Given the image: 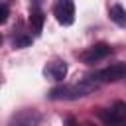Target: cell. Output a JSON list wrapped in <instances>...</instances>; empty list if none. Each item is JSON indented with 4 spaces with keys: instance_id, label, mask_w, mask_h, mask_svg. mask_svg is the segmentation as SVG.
I'll return each instance as SVG.
<instances>
[{
    "instance_id": "5",
    "label": "cell",
    "mask_w": 126,
    "mask_h": 126,
    "mask_svg": "<svg viewBox=\"0 0 126 126\" xmlns=\"http://www.w3.org/2000/svg\"><path fill=\"white\" fill-rule=\"evenodd\" d=\"M41 114L35 108H22L20 112L12 114L8 120V126H39Z\"/></svg>"
},
{
    "instance_id": "7",
    "label": "cell",
    "mask_w": 126,
    "mask_h": 126,
    "mask_svg": "<svg viewBox=\"0 0 126 126\" xmlns=\"http://www.w3.org/2000/svg\"><path fill=\"white\" fill-rule=\"evenodd\" d=\"M43 77L49 79V81H63V79L67 77V63L61 61V59L49 61V63L43 67Z\"/></svg>"
},
{
    "instance_id": "15",
    "label": "cell",
    "mask_w": 126,
    "mask_h": 126,
    "mask_svg": "<svg viewBox=\"0 0 126 126\" xmlns=\"http://www.w3.org/2000/svg\"><path fill=\"white\" fill-rule=\"evenodd\" d=\"M0 81H2V77H0Z\"/></svg>"
},
{
    "instance_id": "8",
    "label": "cell",
    "mask_w": 126,
    "mask_h": 126,
    "mask_svg": "<svg viewBox=\"0 0 126 126\" xmlns=\"http://www.w3.org/2000/svg\"><path fill=\"white\" fill-rule=\"evenodd\" d=\"M43 24H45V14H43V10H41V8H35V6H32V10H30V26H32V30H33V33H35V35H39V33H41Z\"/></svg>"
},
{
    "instance_id": "4",
    "label": "cell",
    "mask_w": 126,
    "mask_h": 126,
    "mask_svg": "<svg viewBox=\"0 0 126 126\" xmlns=\"http://www.w3.org/2000/svg\"><path fill=\"white\" fill-rule=\"evenodd\" d=\"M53 16L61 26H71L75 22V4H73V0H55Z\"/></svg>"
},
{
    "instance_id": "2",
    "label": "cell",
    "mask_w": 126,
    "mask_h": 126,
    "mask_svg": "<svg viewBox=\"0 0 126 126\" xmlns=\"http://www.w3.org/2000/svg\"><path fill=\"white\" fill-rule=\"evenodd\" d=\"M98 118L104 126H126V102L118 100L112 108H100Z\"/></svg>"
},
{
    "instance_id": "3",
    "label": "cell",
    "mask_w": 126,
    "mask_h": 126,
    "mask_svg": "<svg viewBox=\"0 0 126 126\" xmlns=\"http://www.w3.org/2000/svg\"><path fill=\"white\" fill-rule=\"evenodd\" d=\"M122 77H126V61L112 63L110 67H104L91 75V79L96 83H112V81H120Z\"/></svg>"
},
{
    "instance_id": "12",
    "label": "cell",
    "mask_w": 126,
    "mask_h": 126,
    "mask_svg": "<svg viewBox=\"0 0 126 126\" xmlns=\"http://www.w3.org/2000/svg\"><path fill=\"white\" fill-rule=\"evenodd\" d=\"M65 124H67V126H77V122H75L73 118H65Z\"/></svg>"
},
{
    "instance_id": "11",
    "label": "cell",
    "mask_w": 126,
    "mask_h": 126,
    "mask_svg": "<svg viewBox=\"0 0 126 126\" xmlns=\"http://www.w3.org/2000/svg\"><path fill=\"white\" fill-rule=\"evenodd\" d=\"M8 16H10V8H8V4H0V24H6Z\"/></svg>"
},
{
    "instance_id": "14",
    "label": "cell",
    "mask_w": 126,
    "mask_h": 126,
    "mask_svg": "<svg viewBox=\"0 0 126 126\" xmlns=\"http://www.w3.org/2000/svg\"><path fill=\"white\" fill-rule=\"evenodd\" d=\"M0 43H2V35H0Z\"/></svg>"
},
{
    "instance_id": "10",
    "label": "cell",
    "mask_w": 126,
    "mask_h": 126,
    "mask_svg": "<svg viewBox=\"0 0 126 126\" xmlns=\"http://www.w3.org/2000/svg\"><path fill=\"white\" fill-rule=\"evenodd\" d=\"M12 45L16 47V49H22V47H28V45H32V35L30 33H24V32H20L16 37H14V41H12Z\"/></svg>"
},
{
    "instance_id": "9",
    "label": "cell",
    "mask_w": 126,
    "mask_h": 126,
    "mask_svg": "<svg viewBox=\"0 0 126 126\" xmlns=\"http://www.w3.org/2000/svg\"><path fill=\"white\" fill-rule=\"evenodd\" d=\"M108 16L116 26H126V10L120 4H112L110 10H108Z\"/></svg>"
},
{
    "instance_id": "1",
    "label": "cell",
    "mask_w": 126,
    "mask_h": 126,
    "mask_svg": "<svg viewBox=\"0 0 126 126\" xmlns=\"http://www.w3.org/2000/svg\"><path fill=\"white\" fill-rule=\"evenodd\" d=\"M96 87H98V83L89 77V79H83L75 85H61V87L51 89L47 93V98H51V100H77V98L91 94Z\"/></svg>"
},
{
    "instance_id": "13",
    "label": "cell",
    "mask_w": 126,
    "mask_h": 126,
    "mask_svg": "<svg viewBox=\"0 0 126 126\" xmlns=\"http://www.w3.org/2000/svg\"><path fill=\"white\" fill-rule=\"evenodd\" d=\"M39 4H41V0H33V4H32V6H35V8H39Z\"/></svg>"
},
{
    "instance_id": "6",
    "label": "cell",
    "mask_w": 126,
    "mask_h": 126,
    "mask_svg": "<svg viewBox=\"0 0 126 126\" xmlns=\"http://www.w3.org/2000/svg\"><path fill=\"white\" fill-rule=\"evenodd\" d=\"M110 53H112V49H110L108 43H94V45H91L89 49H85V51L79 55V59H81L83 63H87V65H93V63H98V61L106 59Z\"/></svg>"
}]
</instances>
